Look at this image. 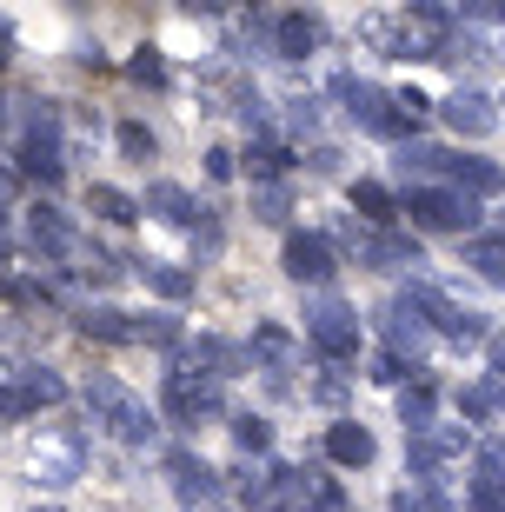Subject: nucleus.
Returning a JSON list of instances; mask_svg holds the SVG:
<instances>
[{"label":"nucleus","mask_w":505,"mask_h":512,"mask_svg":"<svg viewBox=\"0 0 505 512\" xmlns=\"http://www.w3.org/2000/svg\"><path fill=\"white\" fill-rule=\"evenodd\" d=\"M333 94L346 100V120L373 140H393V147H412L419 140V120H426V100L419 94H386L359 74H333Z\"/></svg>","instance_id":"1"},{"label":"nucleus","mask_w":505,"mask_h":512,"mask_svg":"<svg viewBox=\"0 0 505 512\" xmlns=\"http://www.w3.org/2000/svg\"><path fill=\"white\" fill-rule=\"evenodd\" d=\"M399 167L419 173V187H426V180H446V187L466 193V200H492V193L505 187V167H492L479 153H459V147H426V140L399 147Z\"/></svg>","instance_id":"2"},{"label":"nucleus","mask_w":505,"mask_h":512,"mask_svg":"<svg viewBox=\"0 0 505 512\" xmlns=\"http://www.w3.org/2000/svg\"><path fill=\"white\" fill-rule=\"evenodd\" d=\"M80 399H87V419H94L107 439H120V446H153V439H160V419L147 413V399L127 393V386L107 380V373H94Z\"/></svg>","instance_id":"3"},{"label":"nucleus","mask_w":505,"mask_h":512,"mask_svg":"<svg viewBox=\"0 0 505 512\" xmlns=\"http://www.w3.org/2000/svg\"><path fill=\"white\" fill-rule=\"evenodd\" d=\"M14 160L34 173L40 187H60V173H67V133H60V107L54 100H34V107L20 114Z\"/></svg>","instance_id":"4"},{"label":"nucleus","mask_w":505,"mask_h":512,"mask_svg":"<svg viewBox=\"0 0 505 512\" xmlns=\"http://www.w3.org/2000/svg\"><path fill=\"white\" fill-rule=\"evenodd\" d=\"M220 413H226V380H213L200 366H173L167 380H160V419L167 426L193 433V426H206V419H220Z\"/></svg>","instance_id":"5"},{"label":"nucleus","mask_w":505,"mask_h":512,"mask_svg":"<svg viewBox=\"0 0 505 512\" xmlns=\"http://www.w3.org/2000/svg\"><path fill=\"white\" fill-rule=\"evenodd\" d=\"M393 306H399V313H412V320L426 313V326H432V333H446L452 346H486V340H492L486 313H472V306L446 300V293H439V286H426V280H412V286L399 293Z\"/></svg>","instance_id":"6"},{"label":"nucleus","mask_w":505,"mask_h":512,"mask_svg":"<svg viewBox=\"0 0 505 512\" xmlns=\"http://www.w3.org/2000/svg\"><path fill=\"white\" fill-rule=\"evenodd\" d=\"M399 213H412V227H426V233H459V240L479 233V200H466V193H452V187H419L412 180L399 193Z\"/></svg>","instance_id":"7"},{"label":"nucleus","mask_w":505,"mask_h":512,"mask_svg":"<svg viewBox=\"0 0 505 512\" xmlns=\"http://www.w3.org/2000/svg\"><path fill=\"white\" fill-rule=\"evenodd\" d=\"M306 346H313L326 366H353L359 346H366V326L346 300H313L306 306Z\"/></svg>","instance_id":"8"},{"label":"nucleus","mask_w":505,"mask_h":512,"mask_svg":"<svg viewBox=\"0 0 505 512\" xmlns=\"http://www.w3.org/2000/svg\"><path fill=\"white\" fill-rule=\"evenodd\" d=\"M27 247L40 253V266H67L87 240H80V227L54 207V200H34V207H27Z\"/></svg>","instance_id":"9"},{"label":"nucleus","mask_w":505,"mask_h":512,"mask_svg":"<svg viewBox=\"0 0 505 512\" xmlns=\"http://www.w3.org/2000/svg\"><path fill=\"white\" fill-rule=\"evenodd\" d=\"M346 247L359 266H379V273H399V266H419V240L393 227H346Z\"/></svg>","instance_id":"10"},{"label":"nucleus","mask_w":505,"mask_h":512,"mask_svg":"<svg viewBox=\"0 0 505 512\" xmlns=\"http://www.w3.org/2000/svg\"><path fill=\"white\" fill-rule=\"evenodd\" d=\"M280 266L300 286H326L339 273V253H333V240H326V233H300V227H293V233H286V247H280Z\"/></svg>","instance_id":"11"},{"label":"nucleus","mask_w":505,"mask_h":512,"mask_svg":"<svg viewBox=\"0 0 505 512\" xmlns=\"http://www.w3.org/2000/svg\"><path fill=\"white\" fill-rule=\"evenodd\" d=\"M466 453V433L459 426H426V433H406V466L419 486H439V466Z\"/></svg>","instance_id":"12"},{"label":"nucleus","mask_w":505,"mask_h":512,"mask_svg":"<svg viewBox=\"0 0 505 512\" xmlns=\"http://www.w3.org/2000/svg\"><path fill=\"white\" fill-rule=\"evenodd\" d=\"M160 466H167L173 493L187 499V506H206V512H213V499H220V473H213L193 446H167V453H160Z\"/></svg>","instance_id":"13"},{"label":"nucleus","mask_w":505,"mask_h":512,"mask_svg":"<svg viewBox=\"0 0 505 512\" xmlns=\"http://www.w3.org/2000/svg\"><path fill=\"white\" fill-rule=\"evenodd\" d=\"M80 459H87V439L80 433H60V446H47V453H34L27 459V473H34V486H74L80 479Z\"/></svg>","instance_id":"14"},{"label":"nucleus","mask_w":505,"mask_h":512,"mask_svg":"<svg viewBox=\"0 0 505 512\" xmlns=\"http://www.w3.org/2000/svg\"><path fill=\"white\" fill-rule=\"evenodd\" d=\"M439 120H446V127L459 133V140H486V133L499 127V114H492V100L479 94V87H459V94H446Z\"/></svg>","instance_id":"15"},{"label":"nucleus","mask_w":505,"mask_h":512,"mask_svg":"<svg viewBox=\"0 0 505 512\" xmlns=\"http://www.w3.org/2000/svg\"><path fill=\"white\" fill-rule=\"evenodd\" d=\"M466 506L472 512H505V446H486L479 466L466 479Z\"/></svg>","instance_id":"16"},{"label":"nucleus","mask_w":505,"mask_h":512,"mask_svg":"<svg viewBox=\"0 0 505 512\" xmlns=\"http://www.w3.org/2000/svg\"><path fill=\"white\" fill-rule=\"evenodd\" d=\"M326 459L359 473V466H373V459H379V439L366 433L359 419H333V426H326Z\"/></svg>","instance_id":"17"},{"label":"nucleus","mask_w":505,"mask_h":512,"mask_svg":"<svg viewBox=\"0 0 505 512\" xmlns=\"http://www.w3.org/2000/svg\"><path fill=\"white\" fill-rule=\"evenodd\" d=\"M246 353H253V360L266 366V373H273V380H286V373H293V366H300V340H293V333H286V326H253V346H246Z\"/></svg>","instance_id":"18"},{"label":"nucleus","mask_w":505,"mask_h":512,"mask_svg":"<svg viewBox=\"0 0 505 512\" xmlns=\"http://www.w3.org/2000/svg\"><path fill=\"white\" fill-rule=\"evenodd\" d=\"M140 207H147L153 220H167V227H193V213H206L180 180H153V187L140 193Z\"/></svg>","instance_id":"19"},{"label":"nucleus","mask_w":505,"mask_h":512,"mask_svg":"<svg viewBox=\"0 0 505 512\" xmlns=\"http://www.w3.org/2000/svg\"><path fill=\"white\" fill-rule=\"evenodd\" d=\"M80 333L100 340V346H140V320L120 313V306H87V313H80Z\"/></svg>","instance_id":"20"},{"label":"nucleus","mask_w":505,"mask_h":512,"mask_svg":"<svg viewBox=\"0 0 505 512\" xmlns=\"http://www.w3.org/2000/svg\"><path fill=\"white\" fill-rule=\"evenodd\" d=\"M180 353H187V360L200 366V373H213V380H233V373H240V360H246L240 346L220 340V333H200V340H187Z\"/></svg>","instance_id":"21"},{"label":"nucleus","mask_w":505,"mask_h":512,"mask_svg":"<svg viewBox=\"0 0 505 512\" xmlns=\"http://www.w3.org/2000/svg\"><path fill=\"white\" fill-rule=\"evenodd\" d=\"M133 266H140V280H147L167 306H180V300H193V293H200V280H193L187 266H173V260H133Z\"/></svg>","instance_id":"22"},{"label":"nucleus","mask_w":505,"mask_h":512,"mask_svg":"<svg viewBox=\"0 0 505 512\" xmlns=\"http://www.w3.org/2000/svg\"><path fill=\"white\" fill-rule=\"evenodd\" d=\"M319 47V20L313 14H280L273 20V54L280 60H306Z\"/></svg>","instance_id":"23"},{"label":"nucleus","mask_w":505,"mask_h":512,"mask_svg":"<svg viewBox=\"0 0 505 512\" xmlns=\"http://www.w3.org/2000/svg\"><path fill=\"white\" fill-rule=\"evenodd\" d=\"M87 213H94V220H107V227H133V220H140V200H133V193H120V187H107V180H94V187H87Z\"/></svg>","instance_id":"24"},{"label":"nucleus","mask_w":505,"mask_h":512,"mask_svg":"<svg viewBox=\"0 0 505 512\" xmlns=\"http://www.w3.org/2000/svg\"><path fill=\"white\" fill-rule=\"evenodd\" d=\"M399 419H406V433H426V426H439V386H432V380L399 386Z\"/></svg>","instance_id":"25"},{"label":"nucleus","mask_w":505,"mask_h":512,"mask_svg":"<svg viewBox=\"0 0 505 512\" xmlns=\"http://www.w3.org/2000/svg\"><path fill=\"white\" fill-rule=\"evenodd\" d=\"M353 213H366V227H393L399 220V193L379 180H353Z\"/></svg>","instance_id":"26"},{"label":"nucleus","mask_w":505,"mask_h":512,"mask_svg":"<svg viewBox=\"0 0 505 512\" xmlns=\"http://www.w3.org/2000/svg\"><path fill=\"white\" fill-rule=\"evenodd\" d=\"M466 266H472V273H486L492 286H505V233L499 227L472 233V240H466Z\"/></svg>","instance_id":"27"},{"label":"nucleus","mask_w":505,"mask_h":512,"mask_svg":"<svg viewBox=\"0 0 505 512\" xmlns=\"http://www.w3.org/2000/svg\"><path fill=\"white\" fill-rule=\"evenodd\" d=\"M459 413H466V426H486L492 413H505V386H499V380H472V386H459Z\"/></svg>","instance_id":"28"},{"label":"nucleus","mask_w":505,"mask_h":512,"mask_svg":"<svg viewBox=\"0 0 505 512\" xmlns=\"http://www.w3.org/2000/svg\"><path fill=\"white\" fill-rule=\"evenodd\" d=\"M293 173V153L273 147V140H260V147H246V180L253 187H266V180H286Z\"/></svg>","instance_id":"29"},{"label":"nucleus","mask_w":505,"mask_h":512,"mask_svg":"<svg viewBox=\"0 0 505 512\" xmlns=\"http://www.w3.org/2000/svg\"><path fill=\"white\" fill-rule=\"evenodd\" d=\"M14 380L27 386V399H34V413H40V406H60V399H67V380H60L54 366H20Z\"/></svg>","instance_id":"30"},{"label":"nucleus","mask_w":505,"mask_h":512,"mask_svg":"<svg viewBox=\"0 0 505 512\" xmlns=\"http://www.w3.org/2000/svg\"><path fill=\"white\" fill-rule=\"evenodd\" d=\"M233 439H240V453H273V426L260 413H233Z\"/></svg>","instance_id":"31"},{"label":"nucleus","mask_w":505,"mask_h":512,"mask_svg":"<svg viewBox=\"0 0 505 512\" xmlns=\"http://www.w3.org/2000/svg\"><path fill=\"white\" fill-rule=\"evenodd\" d=\"M34 413V399H27V386L14 380V373H0V426H14V419Z\"/></svg>","instance_id":"32"},{"label":"nucleus","mask_w":505,"mask_h":512,"mask_svg":"<svg viewBox=\"0 0 505 512\" xmlns=\"http://www.w3.org/2000/svg\"><path fill=\"white\" fill-rule=\"evenodd\" d=\"M120 153H127V160H140V167H147L153 153H160V140H153V133L140 127V120H120Z\"/></svg>","instance_id":"33"},{"label":"nucleus","mask_w":505,"mask_h":512,"mask_svg":"<svg viewBox=\"0 0 505 512\" xmlns=\"http://www.w3.org/2000/svg\"><path fill=\"white\" fill-rule=\"evenodd\" d=\"M133 80H140V87H167V60H160V54L147 47V54L133 60Z\"/></svg>","instance_id":"34"},{"label":"nucleus","mask_w":505,"mask_h":512,"mask_svg":"<svg viewBox=\"0 0 505 512\" xmlns=\"http://www.w3.org/2000/svg\"><path fill=\"white\" fill-rule=\"evenodd\" d=\"M253 213H260V220H286V193L280 187H253Z\"/></svg>","instance_id":"35"},{"label":"nucleus","mask_w":505,"mask_h":512,"mask_svg":"<svg viewBox=\"0 0 505 512\" xmlns=\"http://www.w3.org/2000/svg\"><path fill=\"white\" fill-rule=\"evenodd\" d=\"M486 373L505 386V333H492V340H486Z\"/></svg>","instance_id":"36"},{"label":"nucleus","mask_w":505,"mask_h":512,"mask_svg":"<svg viewBox=\"0 0 505 512\" xmlns=\"http://www.w3.org/2000/svg\"><path fill=\"white\" fill-rule=\"evenodd\" d=\"M0 227H7V207H0Z\"/></svg>","instance_id":"37"},{"label":"nucleus","mask_w":505,"mask_h":512,"mask_svg":"<svg viewBox=\"0 0 505 512\" xmlns=\"http://www.w3.org/2000/svg\"><path fill=\"white\" fill-rule=\"evenodd\" d=\"M213 512H220V506H213Z\"/></svg>","instance_id":"38"}]
</instances>
